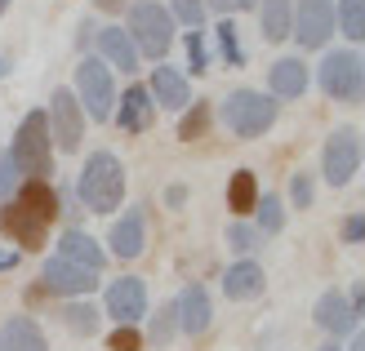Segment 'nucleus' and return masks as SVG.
Wrapping results in <instances>:
<instances>
[{"label":"nucleus","mask_w":365,"mask_h":351,"mask_svg":"<svg viewBox=\"0 0 365 351\" xmlns=\"http://www.w3.org/2000/svg\"><path fill=\"white\" fill-rule=\"evenodd\" d=\"M259 231H254V227H245V223H236L232 231H227V249H236V253H250L254 245H259Z\"/></svg>","instance_id":"34"},{"label":"nucleus","mask_w":365,"mask_h":351,"mask_svg":"<svg viewBox=\"0 0 365 351\" xmlns=\"http://www.w3.org/2000/svg\"><path fill=\"white\" fill-rule=\"evenodd\" d=\"M63 320H67V329H76V334H98V307H89V303H67L63 307Z\"/></svg>","instance_id":"27"},{"label":"nucleus","mask_w":365,"mask_h":351,"mask_svg":"<svg viewBox=\"0 0 365 351\" xmlns=\"http://www.w3.org/2000/svg\"><path fill=\"white\" fill-rule=\"evenodd\" d=\"M361 236H365V223H361V214H352L348 223H343V240H348V245H361Z\"/></svg>","instance_id":"39"},{"label":"nucleus","mask_w":365,"mask_h":351,"mask_svg":"<svg viewBox=\"0 0 365 351\" xmlns=\"http://www.w3.org/2000/svg\"><path fill=\"white\" fill-rule=\"evenodd\" d=\"M14 200H18V205H27L31 214H41L45 223L58 218V192H53V182H45V178H27Z\"/></svg>","instance_id":"23"},{"label":"nucleus","mask_w":365,"mask_h":351,"mask_svg":"<svg viewBox=\"0 0 365 351\" xmlns=\"http://www.w3.org/2000/svg\"><path fill=\"white\" fill-rule=\"evenodd\" d=\"M214 36H218V53L227 58V67H241L245 49H241V41H236V23H232V18H223V23L214 27Z\"/></svg>","instance_id":"29"},{"label":"nucleus","mask_w":365,"mask_h":351,"mask_svg":"<svg viewBox=\"0 0 365 351\" xmlns=\"http://www.w3.org/2000/svg\"><path fill=\"white\" fill-rule=\"evenodd\" d=\"M98 49H103L107 67L138 71V49H134V41H130V31H120V27H103V31H98Z\"/></svg>","instance_id":"22"},{"label":"nucleus","mask_w":365,"mask_h":351,"mask_svg":"<svg viewBox=\"0 0 365 351\" xmlns=\"http://www.w3.org/2000/svg\"><path fill=\"white\" fill-rule=\"evenodd\" d=\"M170 18H178L182 27L200 31V23H205V0H170Z\"/></svg>","instance_id":"31"},{"label":"nucleus","mask_w":365,"mask_h":351,"mask_svg":"<svg viewBox=\"0 0 365 351\" xmlns=\"http://www.w3.org/2000/svg\"><path fill=\"white\" fill-rule=\"evenodd\" d=\"M289 5H294V0H263V5H259V31H263V41L281 45L285 36H289Z\"/></svg>","instance_id":"24"},{"label":"nucleus","mask_w":365,"mask_h":351,"mask_svg":"<svg viewBox=\"0 0 365 351\" xmlns=\"http://www.w3.org/2000/svg\"><path fill=\"white\" fill-rule=\"evenodd\" d=\"M0 351H49V347L31 316H9L0 325Z\"/></svg>","instance_id":"19"},{"label":"nucleus","mask_w":365,"mask_h":351,"mask_svg":"<svg viewBox=\"0 0 365 351\" xmlns=\"http://www.w3.org/2000/svg\"><path fill=\"white\" fill-rule=\"evenodd\" d=\"M187 63H192L196 76L210 71V53H205V36H200V31H187Z\"/></svg>","instance_id":"32"},{"label":"nucleus","mask_w":365,"mask_h":351,"mask_svg":"<svg viewBox=\"0 0 365 351\" xmlns=\"http://www.w3.org/2000/svg\"><path fill=\"white\" fill-rule=\"evenodd\" d=\"M317 85L334 103H356L361 98V85H365V67H361V58H356L352 49H334V53H325V58H321Z\"/></svg>","instance_id":"6"},{"label":"nucleus","mask_w":365,"mask_h":351,"mask_svg":"<svg viewBox=\"0 0 365 351\" xmlns=\"http://www.w3.org/2000/svg\"><path fill=\"white\" fill-rule=\"evenodd\" d=\"M218 116H223V125L236 138H263L267 129L277 125V98L259 94V89H236V94L223 98Z\"/></svg>","instance_id":"2"},{"label":"nucleus","mask_w":365,"mask_h":351,"mask_svg":"<svg viewBox=\"0 0 365 351\" xmlns=\"http://www.w3.org/2000/svg\"><path fill=\"white\" fill-rule=\"evenodd\" d=\"M5 71H9V63H5V58H0V76H5Z\"/></svg>","instance_id":"43"},{"label":"nucleus","mask_w":365,"mask_h":351,"mask_svg":"<svg viewBox=\"0 0 365 351\" xmlns=\"http://www.w3.org/2000/svg\"><path fill=\"white\" fill-rule=\"evenodd\" d=\"M0 231L23 249H41L45 236H49V223L41 214H31L27 205H18V200H5V209H0Z\"/></svg>","instance_id":"10"},{"label":"nucleus","mask_w":365,"mask_h":351,"mask_svg":"<svg viewBox=\"0 0 365 351\" xmlns=\"http://www.w3.org/2000/svg\"><path fill=\"white\" fill-rule=\"evenodd\" d=\"M205 129H210V103L196 98L192 112L178 120V138H182V142H196V138H205Z\"/></svg>","instance_id":"26"},{"label":"nucleus","mask_w":365,"mask_h":351,"mask_svg":"<svg viewBox=\"0 0 365 351\" xmlns=\"http://www.w3.org/2000/svg\"><path fill=\"white\" fill-rule=\"evenodd\" d=\"M116 258H138L143 245H148V231H143V209H125L116 223H112V236H107Z\"/></svg>","instance_id":"16"},{"label":"nucleus","mask_w":365,"mask_h":351,"mask_svg":"<svg viewBox=\"0 0 365 351\" xmlns=\"http://www.w3.org/2000/svg\"><path fill=\"white\" fill-rule=\"evenodd\" d=\"M107 316H112L116 325H134L148 316V285L138 281V276H120V281H112V289H107Z\"/></svg>","instance_id":"11"},{"label":"nucleus","mask_w":365,"mask_h":351,"mask_svg":"<svg viewBox=\"0 0 365 351\" xmlns=\"http://www.w3.org/2000/svg\"><path fill=\"white\" fill-rule=\"evenodd\" d=\"M289 36L303 49H325L334 36V0H299L289 5Z\"/></svg>","instance_id":"7"},{"label":"nucleus","mask_w":365,"mask_h":351,"mask_svg":"<svg viewBox=\"0 0 365 351\" xmlns=\"http://www.w3.org/2000/svg\"><path fill=\"white\" fill-rule=\"evenodd\" d=\"M107 347H112V351H138L143 338H138L134 325H116V334H112V342H107Z\"/></svg>","instance_id":"36"},{"label":"nucleus","mask_w":365,"mask_h":351,"mask_svg":"<svg viewBox=\"0 0 365 351\" xmlns=\"http://www.w3.org/2000/svg\"><path fill=\"white\" fill-rule=\"evenodd\" d=\"M152 103H160V107H170V112H182V107L192 103V89H187V80H182V71H174V67H152Z\"/></svg>","instance_id":"18"},{"label":"nucleus","mask_w":365,"mask_h":351,"mask_svg":"<svg viewBox=\"0 0 365 351\" xmlns=\"http://www.w3.org/2000/svg\"><path fill=\"white\" fill-rule=\"evenodd\" d=\"M41 285L49 293H67V298H81V293H89L98 285L94 271H85L76 263H63V258H49V263L41 267Z\"/></svg>","instance_id":"12"},{"label":"nucleus","mask_w":365,"mask_h":351,"mask_svg":"<svg viewBox=\"0 0 365 351\" xmlns=\"http://www.w3.org/2000/svg\"><path fill=\"white\" fill-rule=\"evenodd\" d=\"M254 205H259V182H254L250 169H236L232 182H227V209L232 214H250Z\"/></svg>","instance_id":"25"},{"label":"nucleus","mask_w":365,"mask_h":351,"mask_svg":"<svg viewBox=\"0 0 365 351\" xmlns=\"http://www.w3.org/2000/svg\"><path fill=\"white\" fill-rule=\"evenodd\" d=\"M94 5H98L103 14H120L125 5H130V0H94Z\"/></svg>","instance_id":"40"},{"label":"nucleus","mask_w":365,"mask_h":351,"mask_svg":"<svg viewBox=\"0 0 365 351\" xmlns=\"http://www.w3.org/2000/svg\"><path fill=\"white\" fill-rule=\"evenodd\" d=\"M94 36H98V27H94V23H81V49L94 41Z\"/></svg>","instance_id":"41"},{"label":"nucleus","mask_w":365,"mask_h":351,"mask_svg":"<svg viewBox=\"0 0 365 351\" xmlns=\"http://www.w3.org/2000/svg\"><path fill=\"white\" fill-rule=\"evenodd\" d=\"M130 41L138 53H148V58H165L170 45H174V18L165 5H156V0H138L130 5Z\"/></svg>","instance_id":"4"},{"label":"nucleus","mask_w":365,"mask_h":351,"mask_svg":"<svg viewBox=\"0 0 365 351\" xmlns=\"http://www.w3.org/2000/svg\"><path fill=\"white\" fill-rule=\"evenodd\" d=\"M14 169L18 174H27V178H45L53 174V147H49V125H45V112H27L23 125H18V134H14Z\"/></svg>","instance_id":"3"},{"label":"nucleus","mask_w":365,"mask_h":351,"mask_svg":"<svg viewBox=\"0 0 365 351\" xmlns=\"http://www.w3.org/2000/svg\"><path fill=\"white\" fill-rule=\"evenodd\" d=\"M174 325L182 329L187 338H200L210 329V293L200 289V285H187L178 293V303H174Z\"/></svg>","instance_id":"14"},{"label":"nucleus","mask_w":365,"mask_h":351,"mask_svg":"<svg viewBox=\"0 0 365 351\" xmlns=\"http://www.w3.org/2000/svg\"><path fill=\"white\" fill-rule=\"evenodd\" d=\"M53 258H63V263H76V267H85V271H94V276L107 267V253L98 249V240L89 236V231H76V227L63 231L58 253H53Z\"/></svg>","instance_id":"15"},{"label":"nucleus","mask_w":365,"mask_h":351,"mask_svg":"<svg viewBox=\"0 0 365 351\" xmlns=\"http://www.w3.org/2000/svg\"><path fill=\"white\" fill-rule=\"evenodd\" d=\"M152 116H156V103H152V94L143 85H134V89H125V94H120L116 125L125 129V134H143V129L152 125Z\"/></svg>","instance_id":"17"},{"label":"nucleus","mask_w":365,"mask_h":351,"mask_svg":"<svg viewBox=\"0 0 365 351\" xmlns=\"http://www.w3.org/2000/svg\"><path fill=\"white\" fill-rule=\"evenodd\" d=\"M14 182H18V169H14V160L5 156V160H0V200H9Z\"/></svg>","instance_id":"38"},{"label":"nucleus","mask_w":365,"mask_h":351,"mask_svg":"<svg viewBox=\"0 0 365 351\" xmlns=\"http://www.w3.org/2000/svg\"><path fill=\"white\" fill-rule=\"evenodd\" d=\"M254 209H259V227H254L259 236H277V231L285 227V205H281V196H263Z\"/></svg>","instance_id":"28"},{"label":"nucleus","mask_w":365,"mask_h":351,"mask_svg":"<svg viewBox=\"0 0 365 351\" xmlns=\"http://www.w3.org/2000/svg\"><path fill=\"white\" fill-rule=\"evenodd\" d=\"M361 5H365V0H339V27H343V36H348V41H361V36H365Z\"/></svg>","instance_id":"30"},{"label":"nucleus","mask_w":365,"mask_h":351,"mask_svg":"<svg viewBox=\"0 0 365 351\" xmlns=\"http://www.w3.org/2000/svg\"><path fill=\"white\" fill-rule=\"evenodd\" d=\"M76 196L85 200V209L94 214H112L120 209V196H125V169L112 152H94L85 160V169L76 178Z\"/></svg>","instance_id":"1"},{"label":"nucleus","mask_w":365,"mask_h":351,"mask_svg":"<svg viewBox=\"0 0 365 351\" xmlns=\"http://www.w3.org/2000/svg\"><path fill=\"white\" fill-rule=\"evenodd\" d=\"M321 351H339V342H325V347H321Z\"/></svg>","instance_id":"42"},{"label":"nucleus","mask_w":365,"mask_h":351,"mask_svg":"<svg viewBox=\"0 0 365 351\" xmlns=\"http://www.w3.org/2000/svg\"><path fill=\"white\" fill-rule=\"evenodd\" d=\"M259 0H205V9H218L223 18H232V14H241V9H254Z\"/></svg>","instance_id":"37"},{"label":"nucleus","mask_w":365,"mask_h":351,"mask_svg":"<svg viewBox=\"0 0 365 351\" xmlns=\"http://www.w3.org/2000/svg\"><path fill=\"white\" fill-rule=\"evenodd\" d=\"M361 169V138L356 129H334L325 138V152H321V174L330 187H348Z\"/></svg>","instance_id":"8"},{"label":"nucleus","mask_w":365,"mask_h":351,"mask_svg":"<svg viewBox=\"0 0 365 351\" xmlns=\"http://www.w3.org/2000/svg\"><path fill=\"white\" fill-rule=\"evenodd\" d=\"M174 329H178V325H174V307H160V311H156V320H152V342H156V347H165V342L174 338Z\"/></svg>","instance_id":"33"},{"label":"nucleus","mask_w":365,"mask_h":351,"mask_svg":"<svg viewBox=\"0 0 365 351\" xmlns=\"http://www.w3.org/2000/svg\"><path fill=\"white\" fill-rule=\"evenodd\" d=\"M223 293L232 303H250L263 293V267L259 263H232L223 276Z\"/></svg>","instance_id":"21"},{"label":"nucleus","mask_w":365,"mask_h":351,"mask_svg":"<svg viewBox=\"0 0 365 351\" xmlns=\"http://www.w3.org/2000/svg\"><path fill=\"white\" fill-rule=\"evenodd\" d=\"M267 85H272V98H303L307 89V63L299 58H281L267 67Z\"/></svg>","instance_id":"20"},{"label":"nucleus","mask_w":365,"mask_h":351,"mask_svg":"<svg viewBox=\"0 0 365 351\" xmlns=\"http://www.w3.org/2000/svg\"><path fill=\"white\" fill-rule=\"evenodd\" d=\"M312 178H307V174H294V178H289V200H294V205L299 209H307V205H312Z\"/></svg>","instance_id":"35"},{"label":"nucleus","mask_w":365,"mask_h":351,"mask_svg":"<svg viewBox=\"0 0 365 351\" xmlns=\"http://www.w3.org/2000/svg\"><path fill=\"white\" fill-rule=\"evenodd\" d=\"M76 103L89 120H112V103H116V85H112V67L98 58H81L76 67Z\"/></svg>","instance_id":"5"},{"label":"nucleus","mask_w":365,"mask_h":351,"mask_svg":"<svg viewBox=\"0 0 365 351\" xmlns=\"http://www.w3.org/2000/svg\"><path fill=\"white\" fill-rule=\"evenodd\" d=\"M312 320H317L334 342H339L343 334H352V329H356L352 303H348V293H343V289H325V293H321V298H317V311H312Z\"/></svg>","instance_id":"13"},{"label":"nucleus","mask_w":365,"mask_h":351,"mask_svg":"<svg viewBox=\"0 0 365 351\" xmlns=\"http://www.w3.org/2000/svg\"><path fill=\"white\" fill-rule=\"evenodd\" d=\"M5 9H9V0H0V14H5Z\"/></svg>","instance_id":"44"},{"label":"nucleus","mask_w":365,"mask_h":351,"mask_svg":"<svg viewBox=\"0 0 365 351\" xmlns=\"http://www.w3.org/2000/svg\"><path fill=\"white\" fill-rule=\"evenodd\" d=\"M49 138L58 142V152H76L81 147V134H85V112H81V103L71 89H53L49 94Z\"/></svg>","instance_id":"9"}]
</instances>
